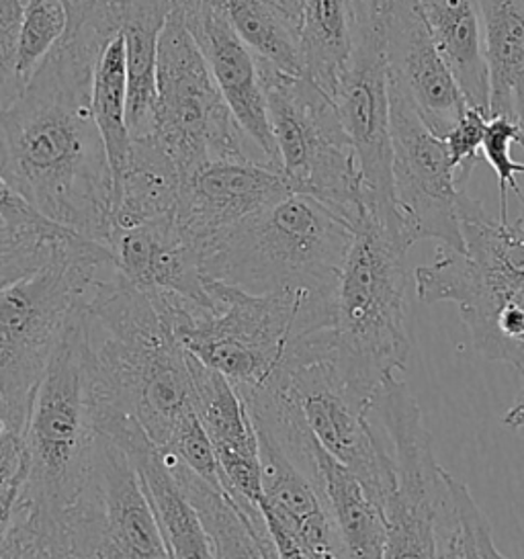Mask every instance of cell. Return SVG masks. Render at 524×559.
<instances>
[{"mask_svg":"<svg viewBox=\"0 0 524 559\" xmlns=\"http://www.w3.org/2000/svg\"><path fill=\"white\" fill-rule=\"evenodd\" d=\"M226 19L250 50L287 74L303 76L297 21L275 0H201Z\"/></svg>","mask_w":524,"mask_h":559,"instance_id":"cell-28","label":"cell"},{"mask_svg":"<svg viewBox=\"0 0 524 559\" xmlns=\"http://www.w3.org/2000/svg\"><path fill=\"white\" fill-rule=\"evenodd\" d=\"M262 488L269 510L301 545L310 559H346L343 539L318 484L262 428Z\"/></svg>","mask_w":524,"mask_h":559,"instance_id":"cell-20","label":"cell"},{"mask_svg":"<svg viewBox=\"0 0 524 559\" xmlns=\"http://www.w3.org/2000/svg\"><path fill=\"white\" fill-rule=\"evenodd\" d=\"M121 34L109 7L93 4L27 88L0 107V173L39 214L107 247L114 173L91 107L98 53Z\"/></svg>","mask_w":524,"mask_h":559,"instance_id":"cell-1","label":"cell"},{"mask_svg":"<svg viewBox=\"0 0 524 559\" xmlns=\"http://www.w3.org/2000/svg\"><path fill=\"white\" fill-rule=\"evenodd\" d=\"M259 68L283 177L295 193L322 201L355 228L367 212L362 181L334 100L261 56Z\"/></svg>","mask_w":524,"mask_h":559,"instance_id":"cell-11","label":"cell"},{"mask_svg":"<svg viewBox=\"0 0 524 559\" xmlns=\"http://www.w3.org/2000/svg\"><path fill=\"white\" fill-rule=\"evenodd\" d=\"M107 248L117 273L133 287L187 299L207 312L217 310L201 252L180 234L175 219L111 230Z\"/></svg>","mask_w":524,"mask_h":559,"instance_id":"cell-18","label":"cell"},{"mask_svg":"<svg viewBox=\"0 0 524 559\" xmlns=\"http://www.w3.org/2000/svg\"><path fill=\"white\" fill-rule=\"evenodd\" d=\"M217 310L207 312L175 296L163 299L184 348L219 371L240 394L261 392L273 383L291 348L315 332L332 329L334 294L287 289L252 296L210 280Z\"/></svg>","mask_w":524,"mask_h":559,"instance_id":"cell-6","label":"cell"},{"mask_svg":"<svg viewBox=\"0 0 524 559\" xmlns=\"http://www.w3.org/2000/svg\"><path fill=\"white\" fill-rule=\"evenodd\" d=\"M11 428L7 425V420H4V411H2V397H0V439L9 432Z\"/></svg>","mask_w":524,"mask_h":559,"instance_id":"cell-46","label":"cell"},{"mask_svg":"<svg viewBox=\"0 0 524 559\" xmlns=\"http://www.w3.org/2000/svg\"><path fill=\"white\" fill-rule=\"evenodd\" d=\"M0 217L16 230L56 231L64 226L48 219L39 214L32 203L21 198L11 182L7 181L0 173Z\"/></svg>","mask_w":524,"mask_h":559,"instance_id":"cell-39","label":"cell"},{"mask_svg":"<svg viewBox=\"0 0 524 559\" xmlns=\"http://www.w3.org/2000/svg\"><path fill=\"white\" fill-rule=\"evenodd\" d=\"M355 0H301L297 46L303 79L332 99L357 41Z\"/></svg>","mask_w":524,"mask_h":559,"instance_id":"cell-24","label":"cell"},{"mask_svg":"<svg viewBox=\"0 0 524 559\" xmlns=\"http://www.w3.org/2000/svg\"><path fill=\"white\" fill-rule=\"evenodd\" d=\"M72 230H16L0 217V287L37 271Z\"/></svg>","mask_w":524,"mask_h":559,"instance_id":"cell-32","label":"cell"},{"mask_svg":"<svg viewBox=\"0 0 524 559\" xmlns=\"http://www.w3.org/2000/svg\"><path fill=\"white\" fill-rule=\"evenodd\" d=\"M166 460L203 521L212 543L213 559H262L259 543L246 521L245 510L228 493L205 484L172 455L166 453Z\"/></svg>","mask_w":524,"mask_h":559,"instance_id":"cell-29","label":"cell"},{"mask_svg":"<svg viewBox=\"0 0 524 559\" xmlns=\"http://www.w3.org/2000/svg\"><path fill=\"white\" fill-rule=\"evenodd\" d=\"M70 559H103L98 554H88V556H76V558H70Z\"/></svg>","mask_w":524,"mask_h":559,"instance_id":"cell-47","label":"cell"},{"mask_svg":"<svg viewBox=\"0 0 524 559\" xmlns=\"http://www.w3.org/2000/svg\"><path fill=\"white\" fill-rule=\"evenodd\" d=\"M68 29V11L62 0H29L16 48L15 81L23 93L51 50Z\"/></svg>","mask_w":524,"mask_h":559,"instance_id":"cell-30","label":"cell"},{"mask_svg":"<svg viewBox=\"0 0 524 559\" xmlns=\"http://www.w3.org/2000/svg\"><path fill=\"white\" fill-rule=\"evenodd\" d=\"M502 423H504L508 428H514V430L524 427V388L521 390V394L516 395L514 404L504 412Z\"/></svg>","mask_w":524,"mask_h":559,"instance_id":"cell-42","label":"cell"},{"mask_svg":"<svg viewBox=\"0 0 524 559\" xmlns=\"http://www.w3.org/2000/svg\"><path fill=\"white\" fill-rule=\"evenodd\" d=\"M84 310L86 304L53 348L23 428L25 481L19 502L60 526L68 543L97 493L100 428Z\"/></svg>","mask_w":524,"mask_h":559,"instance_id":"cell-3","label":"cell"},{"mask_svg":"<svg viewBox=\"0 0 524 559\" xmlns=\"http://www.w3.org/2000/svg\"><path fill=\"white\" fill-rule=\"evenodd\" d=\"M458 222L465 250L439 247L432 263L414 271L416 296L453 301L475 348L524 378V217L502 222L465 191Z\"/></svg>","mask_w":524,"mask_h":559,"instance_id":"cell-4","label":"cell"},{"mask_svg":"<svg viewBox=\"0 0 524 559\" xmlns=\"http://www.w3.org/2000/svg\"><path fill=\"white\" fill-rule=\"evenodd\" d=\"M156 91V123L150 140L177 166L182 182L215 160L264 165L213 81L180 0H175L158 39Z\"/></svg>","mask_w":524,"mask_h":559,"instance_id":"cell-10","label":"cell"},{"mask_svg":"<svg viewBox=\"0 0 524 559\" xmlns=\"http://www.w3.org/2000/svg\"><path fill=\"white\" fill-rule=\"evenodd\" d=\"M488 121H490L488 111L469 107L465 116L458 119L457 126L442 138L455 173V182L461 191H465L467 182L472 179V173L477 166Z\"/></svg>","mask_w":524,"mask_h":559,"instance_id":"cell-35","label":"cell"},{"mask_svg":"<svg viewBox=\"0 0 524 559\" xmlns=\"http://www.w3.org/2000/svg\"><path fill=\"white\" fill-rule=\"evenodd\" d=\"M297 465L318 484L343 539L346 559H383L385 512L359 477L308 437Z\"/></svg>","mask_w":524,"mask_h":559,"instance_id":"cell-22","label":"cell"},{"mask_svg":"<svg viewBox=\"0 0 524 559\" xmlns=\"http://www.w3.org/2000/svg\"><path fill=\"white\" fill-rule=\"evenodd\" d=\"M84 318L98 428L131 420L164 449L195 412V390L191 353L163 299L133 287L114 266L95 283Z\"/></svg>","mask_w":524,"mask_h":559,"instance_id":"cell-2","label":"cell"},{"mask_svg":"<svg viewBox=\"0 0 524 559\" xmlns=\"http://www.w3.org/2000/svg\"><path fill=\"white\" fill-rule=\"evenodd\" d=\"M103 435L111 437L128 453L163 528L170 556L175 559H213L212 543L203 521L172 474L163 449L152 443L144 428L131 420L105 428Z\"/></svg>","mask_w":524,"mask_h":559,"instance_id":"cell-21","label":"cell"},{"mask_svg":"<svg viewBox=\"0 0 524 559\" xmlns=\"http://www.w3.org/2000/svg\"><path fill=\"white\" fill-rule=\"evenodd\" d=\"M289 193L287 179L257 160H215L182 182L175 224L203 257L219 236Z\"/></svg>","mask_w":524,"mask_h":559,"instance_id":"cell-16","label":"cell"},{"mask_svg":"<svg viewBox=\"0 0 524 559\" xmlns=\"http://www.w3.org/2000/svg\"><path fill=\"white\" fill-rule=\"evenodd\" d=\"M246 521H248V525H250V531H252L254 539L259 543L262 559H278L277 549H275V545H273V539H271V533H269V526H266L264 516H248V514H246Z\"/></svg>","mask_w":524,"mask_h":559,"instance_id":"cell-41","label":"cell"},{"mask_svg":"<svg viewBox=\"0 0 524 559\" xmlns=\"http://www.w3.org/2000/svg\"><path fill=\"white\" fill-rule=\"evenodd\" d=\"M195 412L212 439L215 453H242L261 457L259 432L245 397L226 376L191 355Z\"/></svg>","mask_w":524,"mask_h":559,"instance_id":"cell-27","label":"cell"},{"mask_svg":"<svg viewBox=\"0 0 524 559\" xmlns=\"http://www.w3.org/2000/svg\"><path fill=\"white\" fill-rule=\"evenodd\" d=\"M490 74V116L524 132V0H477Z\"/></svg>","mask_w":524,"mask_h":559,"instance_id":"cell-25","label":"cell"},{"mask_svg":"<svg viewBox=\"0 0 524 559\" xmlns=\"http://www.w3.org/2000/svg\"><path fill=\"white\" fill-rule=\"evenodd\" d=\"M95 551L103 559H172L128 453L100 432Z\"/></svg>","mask_w":524,"mask_h":559,"instance_id":"cell-19","label":"cell"},{"mask_svg":"<svg viewBox=\"0 0 524 559\" xmlns=\"http://www.w3.org/2000/svg\"><path fill=\"white\" fill-rule=\"evenodd\" d=\"M187 27L212 70L213 81L264 165L281 173L277 144L269 121L259 56L229 27L228 21L201 0H180ZM283 175V173H281Z\"/></svg>","mask_w":524,"mask_h":559,"instance_id":"cell-17","label":"cell"},{"mask_svg":"<svg viewBox=\"0 0 524 559\" xmlns=\"http://www.w3.org/2000/svg\"><path fill=\"white\" fill-rule=\"evenodd\" d=\"M114 266L109 248L70 231L48 263L0 287V397L13 432L23 435L33 394L70 318Z\"/></svg>","mask_w":524,"mask_h":559,"instance_id":"cell-8","label":"cell"},{"mask_svg":"<svg viewBox=\"0 0 524 559\" xmlns=\"http://www.w3.org/2000/svg\"><path fill=\"white\" fill-rule=\"evenodd\" d=\"M455 498H457L458 521H461V545L463 559H510L498 551L491 525L484 510L477 507L469 488L455 477Z\"/></svg>","mask_w":524,"mask_h":559,"instance_id":"cell-37","label":"cell"},{"mask_svg":"<svg viewBox=\"0 0 524 559\" xmlns=\"http://www.w3.org/2000/svg\"><path fill=\"white\" fill-rule=\"evenodd\" d=\"M27 2H29V0H23V4H27Z\"/></svg>","mask_w":524,"mask_h":559,"instance_id":"cell-48","label":"cell"},{"mask_svg":"<svg viewBox=\"0 0 524 559\" xmlns=\"http://www.w3.org/2000/svg\"><path fill=\"white\" fill-rule=\"evenodd\" d=\"M261 512L264 521H266V526H269L273 545L277 549L278 559H310L308 554L301 549V545L295 542L294 535L281 525L269 510H261Z\"/></svg>","mask_w":524,"mask_h":559,"instance_id":"cell-40","label":"cell"},{"mask_svg":"<svg viewBox=\"0 0 524 559\" xmlns=\"http://www.w3.org/2000/svg\"><path fill=\"white\" fill-rule=\"evenodd\" d=\"M23 15V0H0V107L21 95L15 81V64Z\"/></svg>","mask_w":524,"mask_h":559,"instance_id":"cell-38","label":"cell"},{"mask_svg":"<svg viewBox=\"0 0 524 559\" xmlns=\"http://www.w3.org/2000/svg\"><path fill=\"white\" fill-rule=\"evenodd\" d=\"M469 107L490 114V74L477 0H416Z\"/></svg>","mask_w":524,"mask_h":559,"instance_id":"cell-23","label":"cell"},{"mask_svg":"<svg viewBox=\"0 0 524 559\" xmlns=\"http://www.w3.org/2000/svg\"><path fill=\"white\" fill-rule=\"evenodd\" d=\"M371 412L388 430L395 476L383 507V559H463L455 477L434 460L418 402L404 381L390 378Z\"/></svg>","mask_w":524,"mask_h":559,"instance_id":"cell-9","label":"cell"},{"mask_svg":"<svg viewBox=\"0 0 524 559\" xmlns=\"http://www.w3.org/2000/svg\"><path fill=\"white\" fill-rule=\"evenodd\" d=\"M66 4V11H68V23L76 21L81 17L82 13L95 2V0H62Z\"/></svg>","mask_w":524,"mask_h":559,"instance_id":"cell-43","label":"cell"},{"mask_svg":"<svg viewBox=\"0 0 524 559\" xmlns=\"http://www.w3.org/2000/svg\"><path fill=\"white\" fill-rule=\"evenodd\" d=\"M278 7L289 13L295 21H299V7H301V0H275Z\"/></svg>","mask_w":524,"mask_h":559,"instance_id":"cell-44","label":"cell"},{"mask_svg":"<svg viewBox=\"0 0 524 559\" xmlns=\"http://www.w3.org/2000/svg\"><path fill=\"white\" fill-rule=\"evenodd\" d=\"M91 107L114 173L115 203L131 154V135L128 130V56L123 34L111 37L98 53L91 84Z\"/></svg>","mask_w":524,"mask_h":559,"instance_id":"cell-26","label":"cell"},{"mask_svg":"<svg viewBox=\"0 0 524 559\" xmlns=\"http://www.w3.org/2000/svg\"><path fill=\"white\" fill-rule=\"evenodd\" d=\"M271 385L289 395L311 437L383 509L395 481L392 453L371 423L373 406L350 390L332 359L330 330L299 341Z\"/></svg>","mask_w":524,"mask_h":559,"instance_id":"cell-12","label":"cell"},{"mask_svg":"<svg viewBox=\"0 0 524 559\" xmlns=\"http://www.w3.org/2000/svg\"><path fill=\"white\" fill-rule=\"evenodd\" d=\"M484 158L496 170L500 189V214L502 222L508 219V191L514 193L523 205L524 193L516 175H524V132L523 128L510 117L490 116L486 135H484Z\"/></svg>","mask_w":524,"mask_h":559,"instance_id":"cell-31","label":"cell"},{"mask_svg":"<svg viewBox=\"0 0 524 559\" xmlns=\"http://www.w3.org/2000/svg\"><path fill=\"white\" fill-rule=\"evenodd\" d=\"M0 559H70V543L60 526L19 502L15 521L0 543Z\"/></svg>","mask_w":524,"mask_h":559,"instance_id":"cell-33","label":"cell"},{"mask_svg":"<svg viewBox=\"0 0 524 559\" xmlns=\"http://www.w3.org/2000/svg\"><path fill=\"white\" fill-rule=\"evenodd\" d=\"M172 559H175V558H172Z\"/></svg>","mask_w":524,"mask_h":559,"instance_id":"cell-49","label":"cell"},{"mask_svg":"<svg viewBox=\"0 0 524 559\" xmlns=\"http://www.w3.org/2000/svg\"><path fill=\"white\" fill-rule=\"evenodd\" d=\"M381 13L357 11L355 50L332 100L357 154L365 210L402 228L393 205L392 99Z\"/></svg>","mask_w":524,"mask_h":559,"instance_id":"cell-13","label":"cell"},{"mask_svg":"<svg viewBox=\"0 0 524 559\" xmlns=\"http://www.w3.org/2000/svg\"><path fill=\"white\" fill-rule=\"evenodd\" d=\"M25 481L23 435L9 430L0 439V543L15 521L16 507Z\"/></svg>","mask_w":524,"mask_h":559,"instance_id":"cell-36","label":"cell"},{"mask_svg":"<svg viewBox=\"0 0 524 559\" xmlns=\"http://www.w3.org/2000/svg\"><path fill=\"white\" fill-rule=\"evenodd\" d=\"M392 99L393 205L409 245L437 240L463 252L458 222L461 189L444 140L390 86Z\"/></svg>","mask_w":524,"mask_h":559,"instance_id":"cell-14","label":"cell"},{"mask_svg":"<svg viewBox=\"0 0 524 559\" xmlns=\"http://www.w3.org/2000/svg\"><path fill=\"white\" fill-rule=\"evenodd\" d=\"M357 4V11H381L388 0H355Z\"/></svg>","mask_w":524,"mask_h":559,"instance_id":"cell-45","label":"cell"},{"mask_svg":"<svg viewBox=\"0 0 524 559\" xmlns=\"http://www.w3.org/2000/svg\"><path fill=\"white\" fill-rule=\"evenodd\" d=\"M168 455L180 461L184 467H189L196 477H201L205 484H210L215 490L224 492L222 476H219V463L213 449L212 439L201 425L196 412L187 414L180 420L170 441L164 447Z\"/></svg>","mask_w":524,"mask_h":559,"instance_id":"cell-34","label":"cell"},{"mask_svg":"<svg viewBox=\"0 0 524 559\" xmlns=\"http://www.w3.org/2000/svg\"><path fill=\"white\" fill-rule=\"evenodd\" d=\"M381 15L390 86L432 132L444 138L469 109L453 70L428 32L416 0H388Z\"/></svg>","mask_w":524,"mask_h":559,"instance_id":"cell-15","label":"cell"},{"mask_svg":"<svg viewBox=\"0 0 524 559\" xmlns=\"http://www.w3.org/2000/svg\"><path fill=\"white\" fill-rule=\"evenodd\" d=\"M409 248L402 228L365 212L334 294L330 353L350 390L371 406L381 385L408 365Z\"/></svg>","mask_w":524,"mask_h":559,"instance_id":"cell-5","label":"cell"},{"mask_svg":"<svg viewBox=\"0 0 524 559\" xmlns=\"http://www.w3.org/2000/svg\"><path fill=\"white\" fill-rule=\"evenodd\" d=\"M355 228L306 193H289L203 252L210 280L252 296L287 289L334 294Z\"/></svg>","mask_w":524,"mask_h":559,"instance_id":"cell-7","label":"cell"}]
</instances>
